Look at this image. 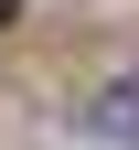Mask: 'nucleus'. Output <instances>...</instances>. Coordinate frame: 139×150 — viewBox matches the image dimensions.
<instances>
[{
    "instance_id": "1",
    "label": "nucleus",
    "mask_w": 139,
    "mask_h": 150,
    "mask_svg": "<svg viewBox=\"0 0 139 150\" xmlns=\"http://www.w3.org/2000/svg\"><path fill=\"white\" fill-rule=\"evenodd\" d=\"M96 139H139V75L96 97Z\"/></svg>"
}]
</instances>
